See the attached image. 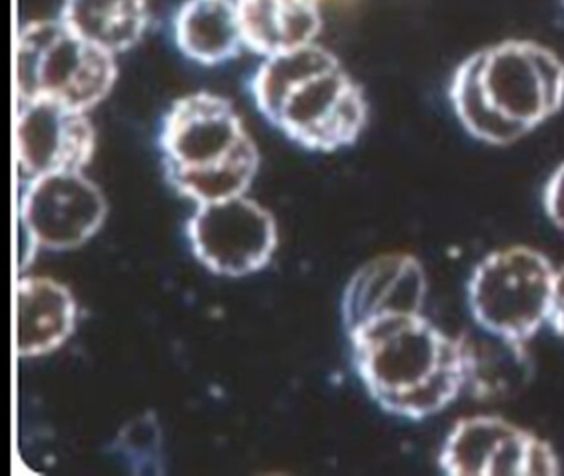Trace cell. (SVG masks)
Instances as JSON below:
<instances>
[{"instance_id":"cell-18","label":"cell","mask_w":564,"mask_h":476,"mask_svg":"<svg viewBox=\"0 0 564 476\" xmlns=\"http://www.w3.org/2000/svg\"><path fill=\"white\" fill-rule=\"evenodd\" d=\"M547 324L557 336L564 337V267L554 271Z\"/></svg>"},{"instance_id":"cell-17","label":"cell","mask_w":564,"mask_h":476,"mask_svg":"<svg viewBox=\"0 0 564 476\" xmlns=\"http://www.w3.org/2000/svg\"><path fill=\"white\" fill-rule=\"evenodd\" d=\"M544 208L554 225L564 231V162L553 172L544 191Z\"/></svg>"},{"instance_id":"cell-5","label":"cell","mask_w":564,"mask_h":476,"mask_svg":"<svg viewBox=\"0 0 564 476\" xmlns=\"http://www.w3.org/2000/svg\"><path fill=\"white\" fill-rule=\"evenodd\" d=\"M115 55L85 40L62 20H34L18 43L19 101L45 99L90 111L117 82Z\"/></svg>"},{"instance_id":"cell-2","label":"cell","mask_w":564,"mask_h":476,"mask_svg":"<svg viewBox=\"0 0 564 476\" xmlns=\"http://www.w3.org/2000/svg\"><path fill=\"white\" fill-rule=\"evenodd\" d=\"M348 337L362 386L392 415L427 419L464 390L457 337L422 313L375 321Z\"/></svg>"},{"instance_id":"cell-14","label":"cell","mask_w":564,"mask_h":476,"mask_svg":"<svg viewBox=\"0 0 564 476\" xmlns=\"http://www.w3.org/2000/svg\"><path fill=\"white\" fill-rule=\"evenodd\" d=\"M243 43L259 55H282L315 43L322 30L316 0H236Z\"/></svg>"},{"instance_id":"cell-8","label":"cell","mask_w":564,"mask_h":476,"mask_svg":"<svg viewBox=\"0 0 564 476\" xmlns=\"http://www.w3.org/2000/svg\"><path fill=\"white\" fill-rule=\"evenodd\" d=\"M438 465L451 476H553L561 472L550 443L488 415L462 419L448 433Z\"/></svg>"},{"instance_id":"cell-4","label":"cell","mask_w":564,"mask_h":476,"mask_svg":"<svg viewBox=\"0 0 564 476\" xmlns=\"http://www.w3.org/2000/svg\"><path fill=\"white\" fill-rule=\"evenodd\" d=\"M160 149L167 181L197 205L246 194L259 169L239 112L214 93H193L171 106Z\"/></svg>"},{"instance_id":"cell-6","label":"cell","mask_w":564,"mask_h":476,"mask_svg":"<svg viewBox=\"0 0 564 476\" xmlns=\"http://www.w3.org/2000/svg\"><path fill=\"white\" fill-rule=\"evenodd\" d=\"M554 271L533 248L510 247L485 257L468 283L477 326L527 343L547 323Z\"/></svg>"},{"instance_id":"cell-15","label":"cell","mask_w":564,"mask_h":476,"mask_svg":"<svg viewBox=\"0 0 564 476\" xmlns=\"http://www.w3.org/2000/svg\"><path fill=\"white\" fill-rule=\"evenodd\" d=\"M174 39L194 62H229L246 45L236 0H186L174 19Z\"/></svg>"},{"instance_id":"cell-10","label":"cell","mask_w":564,"mask_h":476,"mask_svg":"<svg viewBox=\"0 0 564 476\" xmlns=\"http://www.w3.org/2000/svg\"><path fill=\"white\" fill-rule=\"evenodd\" d=\"M18 161L29 181L57 172L82 171L95 151L87 112L45 99L19 101Z\"/></svg>"},{"instance_id":"cell-3","label":"cell","mask_w":564,"mask_h":476,"mask_svg":"<svg viewBox=\"0 0 564 476\" xmlns=\"http://www.w3.org/2000/svg\"><path fill=\"white\" fill-rule=\"evenodd\" d=\"M252 96L270 125L312 151L355 144L368 121L361 86L316 43L265 58L253 75Z\"/></svg>"},{"instance_id":"cell-7","label":"cell","mask_w":564,"mask_h":476,"mask_svg":"<svg viewBox=\"0 0 564 476\" xmlns=\"http://www.w3.org/2000/svg\"><path fill=\"white\" fill-rule=\"evenodd\" d=\"M187 237L204 267L232 278L267 267L279 241L272 215L246 195L197 205Z\"/></svg>"},{"instance_id":"cell-12","label":"cell","mask_w":564,"mask_h":476,"mask_svg":"<svg viewBox=\"0 0 564 476\" xmlns=\"http://www.w3.org/2000/svg\"><path fill=\"white\" fill-rule=\"evenodd\" d=\"M477 327L457 336L465 392L480 402L520 396L533 377L527 343Z\"/></svg>"},{"instance_id":"cell-11","label":"cell","mask_w":564,"mask_h":476,"mask_svg":"<svg viewBox=\"0 0 564 476\" xmlns=\"http://www.w3.org/2000/svg\"><path fill=\"white\" fill-rule=\"evenodd\" d=\"M427 291L422 264L411 255H381L362 264L343 294L346 333L388 317L419 314Z\"/></svg>"},{"instance_id":"cell-13","label":"cell","mask_w":564,"mask_h":476,"mask_svg":"<svg viewBox=\"0 0 564 476\" xmlns=\"http://www.w3.org/2000/svg\"><path fill=\"white\" fill-rule=\"evenodd\" d=\"M77 304L64 284L51 278L24 277L18 284V353L47 356L74 333Z\"/></svg>"},{"instance_id":"cell-1","label":"cell","mask_w":564,"mask_h":476,"mask_svg":"<svg viewBox=\"0 0 564 476\" xmlns=\"http://www.w3.org/2000/svg\"><path fill=\"white\" fill-rule=\"evenodd\" d=\"M448 99L471 138L510 145L564 105V62L533 40H505L455 68Z\"/></svg>"},{"instance_id":"cell-19","label":"cell","mask_w":564,"mask_h":476,"mask_svg":"<svg viewBox=\"0 0 564 476\" xmlns=\"http://www.w3.org/2000/svg\"><path fill=\"white\" fill-rule=\"evenodd\" d=\"M563 3H564V0H563Z\"/></svg>"},{"instance_id":"cell-9","label":"cell","mask_w":564,"mask_h":476,"mask_svg":"<svg viewBox=\"0 0 564 476\" xmlns=\"http://www.w3.org/2000/svg\"><path fill=\"white\" fill-rule=\"evenodd\" d=\"M107 217L100 188L82 171L57 172L28 182L21 224L32 247L65 251L84 245Z\"/></svg>"},{"instance_id":"cell-16","label":"cell","mask_w":564,"mask_h":476,"mask_svg":"<svg viewBox=\"0 0 564 476\" xmlns=\"http://www.w3.org/2000/svg\"><path fill=\"white\" fill-rule=\"evenodd\" d=\"M62 22L105 52L117 55L147 32V0H65Z\"/></svg>"}]
</instances>
